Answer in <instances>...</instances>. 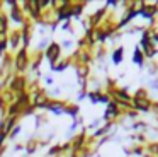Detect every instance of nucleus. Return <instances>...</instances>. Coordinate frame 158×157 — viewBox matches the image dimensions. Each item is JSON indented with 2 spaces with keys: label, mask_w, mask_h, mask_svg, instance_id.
<instances>
[{
  "label": "nucleus",
  "mask_w": 158,
  "mask_h": 157,
  "mask_svg": "<svg viewBox=\"0 0 158 157\" xmlns=\"http://www.w3.org/2000/svg\"><path fill=\"white\" fill-rule=\"evenodd\" d=\"M151 106H153V102L150 101V97L146 96L144 91H138L133 96V108L136 111H150Z\"/></svg>",
  "instance_id": "f257e3e1"
},
{
  "label": "nucleus",
  "mask_w": 158,
  "mask_h": 157,
  "mask_svg": "<svg viewBox=\"0 0 158 157\" xmlns=\"http://www.w3.org/2000/svg\"><path fill=\"white\" fill-rule=\"evenodd\" d=\"M9 85L7 89H10L12 92H14L15 96L21 94V92H26V89H27V78L24 77V75H14V77H9Z\"/></svg>",
  "instance_id": "f03ea898"
},
{
  "label": "nucleus",
  "mask_w": 158,
  "mask_h": 157,
  "mask_svg": "<svg viewBox=\"0 0 158 157\" xmlns=\"http://www.w3.org/2000/svg\"><path fill=\"white\" fill-rule=\"evenodd\" d=\"M29 67V55H27V50L26 48H21L17 51V55L14 56V68L17 74H24Z\"/></svg>",
  "instance_id": "7ed1b4c3"
},
{
  "label": "nucleus",
  "mask_w": 158,
  "mask_h": 157,
  "mask_svg": "<svg viewBox=\"0 0 158 157\" xmlns=\"http://www.w3.org/2000/svg\"><path fill=\"white\" fill-rule=\"evenodd\" d=\"M44 56L48 58L51 63H56V61L61 58V46L58 43H49L48 48L44 50Z\"/></svg>",
  "instance_id": "20e7f679"
},
{
  "label": "nucleus",
  "mask_w": 158,
  "mask_h": 157,
  "mask_svg": "<svg viewBox=\"0 0 158 157\" xmlns=\"http://www.w3.org/2000/svg\"><path fill=\"white\" fill-rule=\"evenodd\" d=\"M119 114H121V108L112 101V102H109V106H107V111H106V114H104V118H106L109 123H112V119H116Z\"/></svg>",
  "instance_id": "39448f33"
},
{
  "label": "nucleus",
  "mask_w": 158,
  "mask_h": 157,
  "mask_svg": "<svg viewBox=\"0 0 158 157\" xmlns=\"http://www.w3.org/2000/svg\"><path fill=\"white\" fill-rule=\"evenodd\" d=\"M9 48H10V50H17L19 48V44L22 43V36H21V31L19 29H15L14 33L12 34H9Z\"/></svg>",
  "instance_id": "423d86ee"
},
{
  "label": "nucleus",
  "mask_w": 158,
  "mask_h": 157,
  "mask_svg": "<svg viewBox=\"0 0 158 157\" xmlns=\"http://www.w3.org/2000/svg\"><path fill=\"white\" fill-rule=\"evenodd\" d=\"M0 99L4 101V104H12V102L15 101V94L10 91V89H7V91H4L2 94H0Z\"/></svg>",
  "instance_id": "0eeeda50"
},
{
  "label": "nucleus",
  "mask_w": 158,
  "mask_h": 157,
  "mask_svg": "<svg viewBox=\"0 0 158 157\" xmlns=\"http://www.w3.org/2000/svg\"><path fill=\"white\" fill-rule=\"evenodd\" d=\"M19 132H21V125H15V126H14V128H12V132H10V133H9V137H7V138H10V140H14V138H15V137H17V135H19Z\"/></svg>",
  "instance_id": "6e6552de"
},
{
  "label": "nucleus",
  "mask_w": 158,
  "mask_h": 157,
  "mask_svg": "<svg viewBox=\"0 0 158 157\" xmlns=\"http://www.w3.org/2000/svg\"><path fill=\"white\" fill-rule=\"evenodd\" d=\"M121 55H123V50L119 48V50L114 53V61H119V60H121Z\"/></svg>",
  "instance_id": "1a4fd4ad"
},
{
  "label": "nucleus",
  "mask_w": 158,
  "mask_h": 157,
  "mask_svg": "<svg viewBox=\"0 0 158 157\" xmlns=\"http://www.w3.org/2000/svg\"><path fill=\"white\" fill-rule=\"evenodd\" d=\"M136 61H138V63H141V61H143V58H141V51H139V50H136Z\"/></svg>",
  "instance_id": "9d476101"
}]
</instances>
